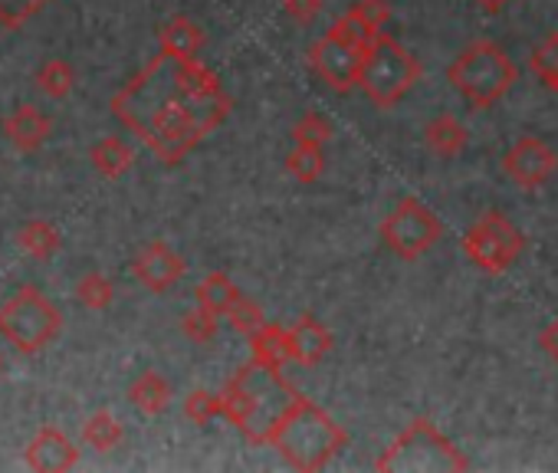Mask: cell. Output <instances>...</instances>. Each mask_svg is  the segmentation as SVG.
<instances>
[{"mask_svg": "<svg viewBox=\"0 0 558 473\" xmlns=\"http://www.w3.org/2000/svg\"><path fill=\"white\" fill-rule=\"evenodd\" d=\"M233 99L220 76L201 60L158 53L116 96L112 116L138 135L165 165L187 158L214 129L227 122Z\"/></svg>", "mask_w": 558, "mask_h": 473, "instance_id": "1", "label": "cell"}, {"mask_svg": "<svg viewBox=\"0 0 558 473\" xmlns=\"http://www.w3.org/2000/svg\"><path fill=\"white\" fill-rule=\"evenodd\" d=\"M296 388L283 378L276 365L250 359L240 365V372L223 385V417L250 440V444H269L279 417L290 411L296 401Z\"/></svg>", "mask_w": 558, "mask_h": 473, "instance_id": "2", "label": "cell"}, {"mask_svg": "<svg viewBox=\"0 0 558 473\" xmlns=\"http://www.w3.org/2000/svg\"><path fill=\"white\" fill-rule=\"evenodd\" d=\"M269 447H276L279 457L296 470H323L349 447V434L342 424L332 421L329 411H323L300 391L290 411L279 417Z\"/></svg>", "mask_w": 558, "mask_h": 473, "instance_id": "3", "label": "cell"}, {"mask_svg": "<svg viewBox=\"0 0 558 473\" xmlns=\"http://www.w3.org/2000/svg\"><path fill=\"white\" fill-rule=\"evenodd\" d=\"M375 470L378 473H463L470 470V460L447 434L437 430L434 421L417 417L378 457Z\"/></svg>", "mask_w": 558, "mask_h": 473, "instance_id": "4", "label": "cell"}, {"mask_svg": "<svg viewBox=\"0 0 558 473\" xmlns=\"http://www.w3.org/2000/svg\"><path fill=\"white\" fill-rule=\"evenodd\" d=\"M515 63L509 53L493 40H476L447 66L450 86L473 106V109H493L512 86H515Z\"/></svg>", "mask_w": 558, "mask_h": 473, "instance_id": "5", "label": "cell"}, {"mask_svg": "<svg viewBox=\"0 0 558 473\" xmlns=\"http://www.w3.org/2000/svg\"><path fill=\"white\" fill-rule=\"evenodd\" d=\"M63 332L60 306L37 287H21L0 303V339L21 355H37Z\"/></svg>", "mask_w": 558, "mask_h": 473, "instance_id": "6", "label": "cell"}, {"mask_svg": "<svg viewBox=\"0 0 558 473\" xmlns=\"http://www.w3.org/2000/svg\"><path fill=\"white\" fill-rule=\"evenodd\" d=\"M417 80H421L417 57L381 31L375 37V44L365 50L362 73H359V89L378 109H395L417 86Z\"/></svg>", "mask_w": 558, "mask_h": 473, "instance_id": "7", "label": "cell"}, {"mask_svg": "<svg viewBox=\"0 0 558 473\" xmlns=\"http://www.w3.org/2000/svg\"><path fill=\"white\" fill-rule=\"evenodd\" d=\"M444 237V223L440 217L417 197H404L395 204V210L381 220V241L385 247L414 264L421 260L424 254H430L437 247V241Z\"/></svg>", "mask_w": 558, "mask_h": 473, "instance_id": "8", "label": "cell"}, {"mask_svg": "<svg viewBox=\"0 0 558 473\" xmlns=\"http://www.w3.org/2000/svg\"><path fill=\"white\" fill-rule=\"evenodd\" d=\"M525 251L522 230L499 210H486L466 233H463V254L473 267H480L489 277L506 274L519 254Z\"/></svg>", "mask_w": 558, "mask_h": 473, "instance_id": "9", "label": "cell"}, {"mask_svg": "<svg viewBox=\"0 0 558 473\" xmlns=\"http://www.w3.org/2000/svg\"><path fill=\"white\" fill-rule=\"evenodd\" d=\"M362 60L365 50L352 47L349 40H342L336 31H326L313 47H310V66L313 73L336 93H352L359 86V73H362Z\"/></svg>", "mask_w": 558, "mask_h": 473, "instance_id": "10", "label": "cell"}, {"mask_svg": "<svg viewBox=\"0 0 558 473\" xmlns=\"http://www.w3.org/2000/svg\"><path fill=\"white\" fill-rule=\"evenodd\" d=\"M506 174L522 187V191H535L542 184H548L558 171V155L555 148L538 138V135H522L502 158Z\"/></svg>", "mask_w": 558, "mask_h": 473, "instance_id": "11", "label": "cell"}, {"mask_svg": "<svg viewBox=\"0 0 558 473\" xmlns=\"http://www.w3.org/2000/svg\"><path fill=\"white\" fill-rule=\"evenodd\" d=\"M184 260L181 254H174L165 241H151L138 251V257L132 260V274L135 280L151 290V293H168L171 287H178V280L184 277Z\"/></svg>", "mask_w": 558, "mask_h": 473, "instance_id": "12", "label": "cell"}, {"mask_svg": "<svg viewBox=\"0 0 558 473\" xmlns=\"http://www.w3.org/2000/svg\"><path fill=\"white\" fill-rule=\"evenodd\" d=\"M24 463L31 470H37V473H63V470H73L80 463V450H76V444L60 427L47 424L27 444Z\"/></svg>", "mask_w": 558, "mask_h": 473, "instance_id": "13", "label": "cell"}, {"mask_svg": "<svg viewBox=\"0 0 558 473\" xmlns=\"http://www.w3.org/2000/svg\"><path fill=\"white\" fill-rule=\"evenodd\" d=\"M50 132H53V122H50V116H44L37 106H17V109L4 119V135H8V142H11L17 151H24V155L40 151V148L47 145V138H50Z\"/></svg>", "mask_w": 558, "mask_h": 473, "instance_id": "14", "label": "cell"}, {"mask_svg": "<svg viewBox=\"0 0 558 473\" xmlns=\"http://www.w3.org/2000/svg\"><path fill=\"white\" fill-rule=\"evenodd\" d=\"M332 352V332L316 316H300L290 329V362L296 365H319Z\"/></svg>", "mask_w": 558, "mask_h": 473, "instance_id": "15", "label": "cell"}, {"mask_svg": "<svg viewBox=\"0 0 558 473\" xmlns=\"http://www.w3.org/2000/svg\"><path fill=\"white\" fill-rule=\"evenodd\" d=\"M158 47H161V53H168V57L197 60V53H201V47H204V31H201L191 17L178 14V17H171V21H165V24L158 27Z\"/></svg>", "mask_w": 558, "mask_h": 473, "instance_id": "16", "label": "cell"}, {"mask_svg": "<svg viewBox=\"0 0 558 473\" xmlns=\"http://www.w3.org/2000/svg\"><path fill=\"white\" fill-rule=\"evenodd\" d=\"M17 247H21L27 257L47 264V260H53V257L63 251V233L57 230V223H50V220H44V217H31V220L17 230Z\"/></svg>", "mask_w": 558, "mask_h": 473, "instance_id": "17", "label": "cell"}, {"mask_svg": "<svg viewBox=\"0 0 558 473\" xmlns=\"http://www.w3.org/2000/svg\"><path fill=\"white\" fill-rule=\"evenodd\" d=\"M424 142H427V148L437 155V158H457L463 148H466V142H470V132L463 129V122L460 119H453V116H437V119H430L427 122V129H424Z\"/></svg>", "mask_w": 558, "mask_h": 473, "instance_id": "18", "label": "cell"}, {"mask_svg": "<svg viewBox=\"0 0 558 473\" xmlns=\"http://www.w3.org/2000/svg\"><path fill=\"white\" fill-rule=\"evenodd\" d=\"M89 161H93V168H96L102 178L116 181V178L129 174V168L135 165V151H132V145L122 142L119 135H106V138H99V142L89 148Z\"/></svg>", "mask_w": 558, "mask_h": 473, "instance_id": "19", "label": "cell"}, {"mask_svg": "<svg viewBox=\"0 0 558 473\" xmlns=\"http://www.w3.org/2000/svg\"><path fill=\"white\" fill-rule=\"evenodd\" d=\"M250 339V352L256 362H266V365H276L283 368L290 362V329L276 326V323H263Z\"/></svg>", "mask_w": 558, "mask_h": 473, "instance_id": "20", "label": "cell"}, {"mask_svg": "<svg viewBox=\"0 0 558 473\" xmlns=\"http://www.w3.org/2000/svg\"><path fill=\"white\" fill-rule=\"evenodd\" d=\"M240 296H243V293L236 290V283H233L223 270L207 274V277L197 283V290H194L197 306H204V310H210V313H217V316H227Z\"/></svg>", "mask_w": 558, "mask_h": 473, "instance_id": "21", "label": "cell"}, {"mask_svg": "<svg viewBox=\"0 0 558 473\" xmlns=\"http://www.w3.org/2000/svg\"><path fill=\"white\" fill-rule=\"evenodd\" d=\"M129 401H132L142 414L155 417V414H161V411L171 404V385H168L158 372H142V375L129 385Z\"/></svg>", "mask_w": 558, "mask_h": 473, "instance_id": "22", "label": "cell"}, {"mask_svg": "<svg viewBox=\"0 0 558 473\" xmlns=\"http://www.w3.org/2000/svg\"><path fill=\"white\" fill-rule=\"evenodd\" d=\"M122 437H125V430H122V424L116 421L112 411H96V414L83 424V440H86L93 450H99V453L116 450V447L122 444Z\"/></svg>", "mask_w": 558, "mask_h": 473, "instance_id": "23", "label": "cell"}, {"mask_svg": "<svg viewBox=\"0 0 558 473\" xmlns=\"http://www.w3.org/2000/svg\"><path fill=\"white\" fill-rule=\"evenodd\" d=\"M287 171L303 181V184H313L319 181V174L326 171V155H323V145H313V142H296V148L287 155Z\"/></svg>", "mask_w": 558, "mask_h": 473, "instance_id": "24", "label": "cell"}, {"mask_svg": "<svg viewBox=\"0 0 558 473\" xmlns=\"http://www.w3.org/2000/svg\"><path fill=\"white\" fill-rule=\"evenodd\" d=\"M76 300H80L86 310L102 313V310H109V306H112V300H116V287H112V280H109L106 274L89 270V274H83V277L76 280Z\"/></svg>", "mask_w": 558, "mask_h": 473, "instance_id": "25", "label": "cell"}, {"mask_svg": "<svg viewBox=\"0 0 558 473\" xmlns=\"http://www.w3.org/2000/svg\"><path fill=\"white\" fill-rule=\"evenodd\" d=\"M37 86H40V93H47L50 99H66V96L73 93V86H76V73H73V66H70L66 60L53 57V60H47V63L40 66Z\"/></svg>", "mask_w": 558, "mask_h": 473, "instance_id": "26", "label": "cell"}, {"mask_svg": "<svg viewBox=\"0 0 558 473\" xmlns=\"http://www.w3.org/2000/svg\"><path fill=\"white\" fill-rule=\"evenodd\" d=\"M529 66H532V73L542 80V86H545L548 93L558 96V34H555V31L532 50Z\"/></svg>", "mask_w": 558, "mask_h": 473, "instance_id": "27", "label": "cell"}, {"mask_svg": "<svg viewBox=\"0 0 558 473\" xmlns=\"http://www.w3.org/2000/svg\"><path fill=\"white\" fill-rule=\"evenodd\" d=\"M53 0H0V31H21Z\"/></svg>", "mask_w": 558, "mask_h": 473, "instance_id": "28", "label": "cell"}, {"mask_svg": "<svg viewBox=\"0 0 558 473\" xmlns=\"http://www.w3.org/2000/svg\"><path fill=\"white\" fill-rule=\"evenodd\" d=\"M217 313H210V310H204V306H197V310H187L184 316H181V332L191 339V342H197V345H207L214 336H217Z\"/></svg>", "mask_w": 558, "mask_h": 473, "instance_id": "29", "label": "cell"}, {"mask_svg": "<svg viewBox=\"0 0 558 473\" xmlns=\"http://www.w3.org/2000/svg\"><path fill=\"white\" fill-rule=\"evenodd\" d=\"M184 414L194 421V424H207L214 417H223V401L220 395L207 391V388H197L184 398Z\"/></svg>", "mask_w": 558, "mask_h": 473, "instance_id": "30", "label": "cell"}, {"mask_svg": "<svg viewBox=\"0 0 558 473\" xmlns=\"http://www.w3.org/2000/svg\"><path fill=\"white\" fill-rule=\"evenodd\" d=\"M332 119L329 116H323V112H316V109H310L296 125H293V138L296 142H313V145H326L329 138H332Z\"/></svg>", "mask_w": 558, "mask_h": 473, "instance_id": "31", "label": "cell"}, {"mask_svg": "<svg viewBox=\"0 0 558 473\" xmlns=\"http://www.w3.org/2000/svg\"><path fill=\"white\" fill-rule=\"evenodd\" d=\"M372 37H378L385 31V24L391 21V8H388V0H359V4L349 11Z\"/></svg>", "mask_w": 558, "mask_h": 473, "instance_id": "32", "label": "cell"}, {"mask_svg": "<svg viewBox=\"0 0 558 473\" xmlns=\"http://www.w3.org/2000/svg\"><path fill=\"white\" fill-rule=\"evenodd\" d=\"M227 319H230V326H233L236 332H243V336H253V332L266 323L263 310H259L253 300H246V296H240V300L233 303V310L227 313Z\"/></svg>", "mask_w": 558, "mask_h": 473, "instance_id": "33", "label": "cell"}, {"mask_svg": "<svg viewBox=\"0 0 558 473\" xmlns=\"http://www.w3.org/2000/svg\"><path fill=\"white\" fill-rule=\"evenodd\" d=\"M283 11L296 24H313L323 11V0H283Z\"/></svg>", "mask_w": 558, "mask_h": 473, "instance_id": "34", "label": "cell"}, {"mask_svg": "<svg viewBox=\"0 0 558 473\" xmlns=\"http://www.w3.org/2000/svg\"><path fill=\"white\" fill-rule=\"evenodd\" d=\"M538 345H542V352L558 365V316L542 329V336H538Z\"/></svg>", "mask_w": 558, "mask_h": 473, "instance_id": "35", "label": "cell"}, {"mask_svg": "<svg viewBox=\"0 0 558 473\" xmlns=\"http://www.w3.org/2000/svg\"><path fill=\"white\" fill-rule=\"evenodd\" d=\"M512 4V0H476V8L483 11V14H499V11H506Z\"/></svg>", "mask_w": 558, "mask_h": 473, "instance_id": "36", "label": "cell"}, {"mask_svg": "<svg viewBox=\"0 0 558 473\" xmlns=\"http://www.w3.org/2000/svg\"><path fill=\"white\" fill-rule=\"evenodd\" d=\"M0 368H4V359H0Z\"/></svg>", "mask_w": 558, "mask_h": 473, "instance_id": "37", "label": "cell"}]
</instances>
